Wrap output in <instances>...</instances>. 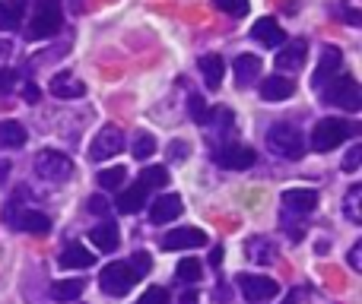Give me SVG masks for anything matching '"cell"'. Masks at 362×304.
<instances>
[{
    "label": "cell",
    "instance_id": "1",
    "mask_svg": "<svg viewBox=\"0 0 362 304\" xmlns=\"http://www.w3.org/2000/svg\"><path fill=\"white\" fill-rule=\"evenodd\" d=\"M356 133H359V124H350V121H340V118H321L318 124H315L308 143H312L315 152H331V150H337L344 140L356 137Z\"/></svg>",
    "mask_w": 362,
    "mask_h": 304
},
{
    "label": "cell",
    "instance_id": "2",
    "mask_svg": "<svg viewBox=\"0 0 362 304\" xmlns=\"http://www.w3.org/2000/svg\"><path fill=\"white\" fill-rule=\"evenodd\" d=\"M267 150L276 155V159H302L305 155V137H302L299 127L293 124H274L267 133Z\"/></svg>",
    "mask_w": 362,
    "mask_h": 304
},
{
    "label": "cell",
    "instance_id": "3",
    "mask_svg": "<svg viewBox=\"0 0 362 304\" xmlns=\"http://www.w3.org/2000/svg\"><path fill=\"white\" fill-rule=\"evenodd\" d=\"M61 25H64L61 4H57V0H42L38 10L32 13L29 25H25V38H29V42H45V38L57 35Z\"/></svg>",
    "mask_w": 362,
    "mask_h": 304
},
{
    "label": "cell",
    "instance_id": "4",
    "mask_svg": "<svg viewBox=\"0 0 362 304\" xmlns=\"http://www.w3.org/2000/svg\"><path fill=\"white\" fill-rule=\"evenodd\" d=\"M321 99H325L327 105L344 108V111H359L362 108V89L350 73H340V76L331 80V86L321 89Z\"/></svg>",
    "mask_w": 362,
    "mask_h": 304
},
{
    "label": "cell",
    "instance_id": "5",
    "mask_svg": "<svg viewBox=\"0 0 362 304\" xmlns=\"http://www.w3.org/2000/svg\"><path fill=\"white\" fill-rule=\"evenodd\" d=\"M4 222L16 231H25V235H48L51 231V219L45 212L32 209V206H19V203H10L4 209Z\"/></svg>",
    "mask_w": 362,
    "mask_h": 304
},
{
    "label": "cell",
    "instance_id": "6",
    "mask_svg": "<svg viewBox=\"0 0 362 304\" xmlns=\"http://www.w3.org/2000/svg\"><path fill=\"white\" fill-rule=\"evenodd\" d=\"M99 286L105 295H112V298H121V295H127L134 286H137V276H134L131 263H108L105 269H102L99 276Z\"/></svg>",
    "mask_w": 362,
    "mask_h": 304
},
{
    "label": "cell",
    "instance_id": "7",
    "mask_svg": "<svg viewBox=\"0 0 362 304\" xmlns=\"http://www.w3.org/2000/svg\"><path fill=\"white\" fill-rule=\"evenodd\" d=\"M35 174L42 181H51V184H61L74 174V162L67 159L64 152H54V150H42L35 155Z\"/></svg>",
    "mask_w": 362,
    "mask_h": 304
},
{
    "label": "cell",
    "instance_id": "8",
    "mask_svg": "<svg viewBox=\"0 0 362 304\" xmlns=\"http://www.w3.org/2000/svg\"><path fill=\"white\" fill-rule=\"evenodd\" d=\"M124 150V130L115 124H105L99 133H95L93 146H89V159L93 162H105L108 155H118Z\"/></svg>",
    "mask_w": 362,
    "mask_h": 304
},
{
    "label": "cell",
    "instance_id": "9",
    "mask_svg": "<svg viewBox=\"0 0 362 304\" xmlns=\"http://www.w3.org/2000/svg\"><path fill=\"white\" fill-rule=\"evenodd\" d=\"M213 159H216L219 168H226V171H245V168L255 165V150H248V146H238V143H226L219 146L216 152H213Z\"/></svg>",
    "mask_w": 362,
    "mask_h": 304
},
{
    "label": "cell",
    "instance_id": "10",
    "mask_svg": "<svg viewBox=\"0 0 362 304\" xmlns=\"http://www.w3.org/2000/svg\"><path fill=\"white\" fill-rule=\"evenodd\" d=\"M238 288H242V295L248 301H267L274 298L276 292H280V286H276L270 276H255V273H238L235 276Z\"/></svg>",
    "mask_w": 362,
    "mask_h": 304
},
{
    "label": "cell",
    "instance_id": "11",
    "mask_svg": "<svg viewBox=\"0 0 362 304\" xmlns=\"http://www.w3.org/2000/svg\"><path fill=\"white\" fill-rule=\"evenodd\" d=\"M283 216H312L315 206H318V193L308 190V187H293V190H283Z\"/></svg>",
    "mask_w": 362,
    "mask_h": 304
},
{
    "label": "cell",
    "instance_id": "12",
    "mask_svg": "<svg viewBox=\"0 0 362 304\" xmlns=\"http://www.w3.org/2000/svg\"><path fill=\"white\" fill-rule=\"evenodd\" d=\"M340 63H344V51L334 48V44H327V48L321 51L318 67H315V73H312V86L315 89H325L327 80H334V76H337Z\"/></svg>",
    "mask_w": 362,
    "mask_h": 304
},
{
    "label": "cell",
    "instance_id": "13",
    "mask_svg": "<svg viewBox=\"0 0 362 304\" xmlns=\"http://www.w3.org/2000/svg\"><path fill=\"white\" fill-rule=\"evenodd\" d=\"M206 235L200 229H175L165 231L163 238V250H191V248H204Z\"/></svg>",
    "mask_w": 362,
    "mask_h": 304
},
{
    "label": "cell",
    "instance_id": "14",
    "mask_svg": "<svg viewBox=\"0 0 362 304\" xmlns=\"http://www.w3.org/2000/svg\"><path fill=\"white\" fill-rule=\"evenodd\" d=\"M305 54H308V44L302 42V38H296V42H289L286 48L276 54V70H286V73H296L299 67H305Z\"/></svg>",
    "mask_w": 362,
    "mask_h": 304
},
{
    "label": "cell",
    "instance_id": "15",
    "mask_svg": "<svg viewBox=\"0 0 362 304\" xmlns=\"http://www.w3.org/2000/svg\"><path fill=\"white\" fill-rule=\"evenodd\" d=\"M232 73H235V86L248 89L251 83L261 76V57L257 54H238L235 63H232Z\"/></svg>",
    "mask_w": 362,
    "mask_h": 304
},
{
    "label": "cell",
    "instance_id": "16",
    "mask_svg": "<svg viewBox=\"0 0 362 304\" xmlns=\"http://www.w3.org/2000/svg\"><path fill=\"white\" fill-rule=\"evenodd\" d=\"M251 35H255V42H261L264 48H280L283 38H286V32L280 29V23H276L274 16H264V19H257L255 23Z\"/></svg>",
    "mask_w": 362,
    "mask_h": 304
},
{
    "label": "cell",
    "instance_id": "17",
    "mask_svg": "<svg viewBox=\"0 0 362 304\" xmlns=\"http://www.w3.org/2000/svg\"><path fill=\"white\" fill-rule=\"evenodd\" d=\"M181 209H185V203H181L178 193H165V197H159L156 203L150 206V219L156 225H165V222H172V219H178Z\"/></svg>",
    "mask_w": 362,
    "mask_h": 304
},
{
    "label": "cell",
    "instance_id": "18",
    "mask_svg": "<svg viewBox=\"0 0 362 304\" xmlns=\"http://www.w3.org/2000/svg\"><path fill=\"white\" fill-rule=\"evenodd\" d=\"M293 92H296V83L289 80V76H283V73L261 80V99H267V102H283V99H289Z\"/></svg>",
    "mask_w": 362,
    "mask_h": 304
},
{
    "label": "cell",
    "instance_id": "19",
    "mask_svg": "<svg viewBox=\"0 0 362 304\" xmlns=\"http://www.w3.org/2000/svg\"><path fill=\"white\" fill-rule=\"evenodd\" d=\"M115 206H118V212H124V216H137V212L146 206V187L134 184V187H127V190H121L118 200H115Z\"/></svg>",
    "mask_w": 362,
    "mask_h": 304
},
{
    "label": "cell",
    "instance_id": "20",
    "mask_svg": "<svg viewBox=\"0 0 362 304\" xmlns=\"http://www.w3.org/2000/svg\"><path fill=\"white\" fill-rule=\"evenodd\" d=\"M51 92L57 95V99H83V92H86V86H83L80 80H76L74 73H67V70H61V73L51 80Z\"/></svg>",
    "mask_w": 362,
    "mask_h": 304
},
{
    "label": "cell",
    "instance_id": "21",
    "mask_svg": "<svg viewBox=\"0 0 362 304\" xmlns=\"http://www.w3.org/2000/svg\"><path fill=\"white\" fill-rule=\"evenodd\" d=\"M29 140V130H25L19 121H0V150H19Z\"/></svg>",
    "mask_w": 362,
    "mask_h": 304
},
{
    "label": "cell",
    "instance_id": "22",
    "mask_svg": "<svg viewBox=\"0 0 362 304\" xmlns=\"http://www.w3.org/2000/svg\"><path fill=\"white\" fill-rule=\"evenodd\" d=\"M89 238H93V244H95L99 250H105V254H108V250H115V248L121 244L118 225H115V222H99L93 231H89Z\"/></svg>",
    "mask_w": 362,
    "mask_h": 304
},
{
    "label": "cell",
    "instance_id": "23",
    "mask_svg": "<svg viewBox=\"0 0 362 304\" xmlns=\"http://www.w3.org/2000/svg\"><path fill=\"white\" fill-rule=\"evenodd\" d=\"M95 263V257L89 254L83 244H67L64 248V254H61V267H67V269H89Z\"/></svg>",
    "mask_w": 362,
    "mask_h": 304
},
{
    "label": "cell",
    "instance_id": "24",
    "mask_svg": "<svg viewBox=\"0 0 362 304\" xmlns=\"http://www.w3.org/2000/svg\"><path fill=\"white\" fill-rule=\"evenodd\" d=\"M25 16V6L23 0H0V32H10L19 29Z\"/></svg>",
    "mask_w": 362,
    "mask_h": 304
},
{
    "label": "cell",
    "instance_id": "25",
    "mask_svg": "<svg viewBox=\"0 0 362 304\" xmlns=\"http://www.w3.org/2000/svg\"><path fill=\"white\" fill-rule=\"evenodd\" d=\"M200 73H204V83L210 89H219V83H223V57L219 54H206L197 61Z\"/></svg>",
    "mask_w": 362,
    "mask_h": 304
},
{
    "label": "cell",
    "instance_id": "26",
    "mask_svg": "<svg viewBox=\"0 0 362 304\" xmlns=\"http://www.w3.org/2000/svg\"><path fill=\"white\" fill-rule=\"evenodd\" d=\"M245 254H248V260H255V263H274L276 260V248L267 241V238H248Z\"/></svg>",
    "mask_w": 362,
    "mask_h": 304
},
{
    "label": "cell",
    "instance_id": "27",
    "mask_svg": "<svg viewBox=\"0 0 362 304\" xmlns=\"http://www.w3.org/2000/svg\"><path fill=\"white\" fill-rule=\"evenodd\" d=\"M83 288H86V282H83V279L54 282V286H51V298H57V301H76L83 295Z\"/></svg>",
    "mask_w": 362,
    "mask_h": 304
},
{
    "label": "cell",
    "instance_id": "28",
    "mask_svg": "<svg viewBox=\"0 0 362 304\" xmlns=\"http://www.w3.org/2000/svg\"><path fill=\"white\" fill-rule=\"evenodd\" d=\"M344 212L353 225H362V184H353L344 197Z\"/></svg>",
    "mask_w": 362,
    "mask_h": 304
},
{
    "label": "cell",
    "instance_id": "29",
    "mask_svg": "<svg viewBox=\"0 0 362 304\" xmlns=\"http://www.w3.org/2000/svg\"><path fill=\"white\" fill-rule=\"evenodd\" d=\"M124 178H127V171H124L121 165H112V168H105V171L95 174V181H99L102 190H118L121 181H124Z\"/></svg>",
    "mask_w": 362,
    "mask_h": 304
},
{
    "label": "cell",
    "instance_id": "30",
    "mask_svg": "<svg viewBox=\"0 0 362 304\" xmlns=\"http://www.w3.org/2000/svg\"><path fill=\"white\" fill-rule=\"evenodd\" d=\"M140 184L150 190V187H165L169 184V171H165L163 165H150L144 168V174H140Z\"/></svg>",
    "mask_w": 362,
    "mask_h": 304
},
{
    "label": "cell",
    "instance_id": "31",
    "mask_svg": "<svg viewBox=\"0 0 362 304\" xmlns=\"http://www.w3.org/2000/svg\"><path fill=\"white\" fill-rule=\"evenodd\" d=\"M156 152V137H153V133H137V137H134V159H150V155Z\"/></svg>",
    "mask_w": 362,
    "mask_h": 304
},
{
    "label": "cell",
    "instance_id": "32",
    "mask_svg": "<svg viewBox=\"0 0 362 304\" xmlns=\"http://www.w3.org/2000/svg\"><path fill=\"white\" fill-rule=\"evenodd\" d=\"M175 276L181 279V286H185V282H200V263L194 260V257H185V260L178 263Z\"/></svg>",
    "mask_w": 362,
    "mask_h": 304
},
{
    "label": "cell",
    "instance_id": "33",
    "mask_svg": "<svg viewBox=\"0 0 362 304\" xmlns=\"http://www.w3.org/2000/svg\"><path fill=\"white\" fill-rule=\"evenodd\" d=\"M213 6H216L219 13H226V16H235V19H242L245 13H248V0H213Z\"/></svg>",
    "mask_w": 362,
    "mask_h": 304
},
{
    "label": "cell",
    "instance_id": "34",
    "mask_svg": "<svg viewBox=\"0 0 362 304\" xmlns=\"http://www.w3.org/2000/svg\"><path fill=\"white\" fill-rule=\"evenodd\" d=\"M187 111H191V121L200 127H206V121H210V105H206L200 95H191V105H187Z\"/></svg>",
    "mask_w": 362,
    "mask_h": 304
},
{
    "label": "cell",
    "instance_id": "35",
    "mask_svg": "<svg viewBox=\"0 0 362 304\" xmlns=\"http://www.w3.org/2000/svg\"><path fill=\"white\" fill-rule=\"evenodd\" d=\"M137 304H169V292L159 288V286H153V288H146V292L140 295Z\"/></svg>",
    "mask_w": 362,
    "mask_h": 304
},
{
    "label": "cell",
    "instance_id": "36",
    "mask_svg": "<svg viewBox=\"0 0 362 304\" xmlns=\"http://www.w3.org/2000/svg\"><path fill=\"white\" fill-rule=\"evenodd\" d=\"M334 13H337L340 19H346V23H350V25H359V23H362V13H359V10H353V4H350V0H340V4H337V10H334Z\"/></svg>",
    "mask_w": 362,
    "mask_h": 304
},
{
    "label": "cell",
    "instance_id": "37",
    "mask_svg": "<svg viewBox=\"0 0 362 304\" xmlns=\"http://www.w3.org/2000/svg\"><path fill=\"white\" fill-rule=\"evenodd\" d=\"M150 267H153V260H150V254H146V250H137V254H134V260H131V269H134V276H146L150 273Z\"/></svg>",
    "mask_w": 362,
    "mask_h": 304
},
{
    "label": "cell",
    "instance_id": "38",
    "mask_svg": "<svg viewBox=\"0 0 362 304\" xmlns=\"http://www.w3.org/2000/svg\"><path fill=\"white\" fill-rule=\"evenodd\" d=\"M359 162H362V146L356 143L350 152H346V159H344V171H356Z\"/></svg>",
    "mask_w": 362,
    "mask_h": 304
},
{
    "label": "cell",
    "instance_id": "39",
    "mask_svg": "<svg viewBox=\"0 0 362 304\" xmlns=\"http://www.w3.org/2000/svg\"><path fill=\"white\" fill-rule=\"evenodd\" d=\"M89 212H93V216H108V200L102 197V193L89 197Z\"/></svg>",
    "mask_w": 362,
    "mask_h": 304
},
{
    "label": "cell",
    "instance_id": "40",
    "mask_svg": "<svg viewBox=\"0 0 362 304\" xmlns=\"http://www.w3.org/2000/svg\"><path fill=\"white\" fill-rule=\"evenodd\" d=\"M187 152H191V146L181 143V140L169 143V159H172V162H185V159H187Z\"/></svg>",
    "mask_w": 362,
    "mask_h": 304
},
{
    "label": "cell",
    "instance_id": "41",
    "mask_svg": "<svg viewBox=\"0 0 362 304\" xmlns=\"http://www.w3.org/2000/svg\"><path fill=\"white\" fill-rule=\"evenodd\" d=\"M13 86H16V73H13V70H0V95L4 92H13Z\"/></svg>",
    "mask_w": 362,
    "mask_h": 304
},
{
    "label": "cell",
    "instance_id": "42",
    "mask_svg": "<svg viewBox=\"0 0 362 304\" xmlns=\"http://www.w3.org/2000/svg\"><path fill=\"white\" fill-rule=\"evenodd\" d=\"M350 267H353V269H362V244H353V250H350Z\"/></svg>",
    "mask_w": 362,
    "mask_h": 304
},
{
    "label": "cell",
    "instance_id": "43",
    "mask_svg": "<svg viewBox=\"0 0 362 304\" xmlns=\"http://www.w3.org/2000/svg\"><path fill=\"white\" fill-rule=\"evenodd\" d=\"M23 95H25V102H38V95H42V92H38L35 83H25V86H23Z\"/></svg>",
    "mask_w": 362,
    "mask_h": 304
},
{
    "label": "cell",
    "instance_id": "44",
    "mask_svg": "<svg viewBox=\"0 0 362 304\" xmlns=\"http://www.w3.org/2000/svg\"><path fill=\"white\" fill-rule=\"evenodd\" d=\"M178 304H197V292H191V288H187V292H181Z\"/></svg>",
    "mask_w": 362,
    "mask_h": 304
},
{
    "label": "cell",
    "instance_id": "45",
    "mask_svg": "<svg viewBox=\"0 0 362 304\" xmlns=\"http://www.w3.org/2000/svg\"><path fill=\"white\" fill-rule=\"evenodd\" d=\"M10 178V162L6 159H0V187H4V181Z\"/></svg>",
    "mask_w": 362,
    "mask_h": 304
},
{
    "label": "cell",
    "instance_id": "46",
    "mask_svg": "<svg viewBox=\"0 0 362 304\" xmlns=\"http://www.w3.org/2000/svg\"><path fill=\"white\" fill-rule=\"evenodd\" d=\"M219 260H223V248H213V257H210V263H213V267H219Z\"/></svg>",
    "mask_w": 362,
    "mask_h": 304
},
{
    "label": "cell",
    "instance_id": "47",
    "mask_svg": "<svg viewBox=\"0 0 362 304\" xmlns=\"http://www.w3.org/2000/svg\"><path fill=\"white\" fill-rule=\"evenodd\" d=\"M10 48H13L10 38H0V54H10Z\"/></svg>",
    "mask_w": 362,
    "mask_h": 304
},
{
    "label": "cell",
    "instance_id": "48",
    "mask_svg": "<svg viewBox=\"0 0 362 304\" xmlns=\"http://www.w3.org/2000/svg\"><path fill=\"white\" fill-rule=\"evenodd\" d=\"M283 304H296V298H286V301H283Z\"/></svg>",
    "mask_w": 362,
    "mask_h": 304
}]
</instances>
